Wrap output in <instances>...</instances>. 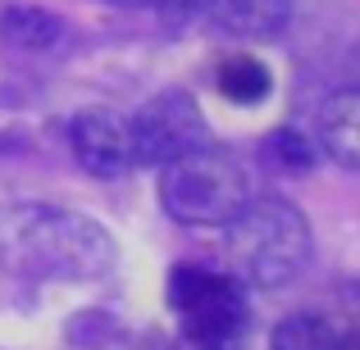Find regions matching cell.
<instances>
[{"mask_svg": "<svg viewBox=\"0 0 360 350\" xmlns=\"http://www.w3.org/2000/svg\"><path fill=\"white\" fill-rule=\"evenodd\" d=\"M105 5H141V0H105Z\"/></svg>", "mask_w": 360, "mask_h": 350, "instance_id": "9a60e30c", "label": "cell"}, {"mask_svg": "<svg viewBox=\"0 0 360 350\" xmlns=\"http://www.w3.org/2000/svg\"><path fill=\"white\" fill-rule=\"evenodd\" d=\"M69 150L78 168L91 177H119L137 168L128 114H119V109H78L69 119Z\"/></svg>", "mask_w": 360, "mask_h": 350, "instance_id": "8992f818", "label": "cell"}, {"mask_svg": "<svg viewBox=\"0 0 360 350\" xmlns=\"http://www.w3.org/2000/svg\"><path fill=\"white\" fill-rule=\"evenodd\" d=\"M146 9H155L160 18H174V23H187V18H201L210 9V0H141Z\"/></svg>", "mask_w": 360, "mask_h": 350, "instance_id": "4fadbf2b", "label": "cell"}, {"mask_svg": "<svg viewBox=\"0 0 360 350\" xmlns=\"http://www.w3.org/2000/svg\"><path fill=\"white\" fill-rule=\"evenodd\" d=\"M128 132H132V159L150 164V168H160V164H169V159H178V155H187V150L210 141L201 105L187 91H160V96H150L137 114H128Z\"/></svg>", "mask_w": 360, "mask_h": 350, "instance_id": "5b68a950", "label": "cell"}, {"mask_svg": "<svg viewBox=\"0 0 360 350\" xmlns=\"http://www.w3.org/2000/svg\"><path fill=\"white\" fill-rule=\"evenodd\" d=\"M251 201V173L233 150L205 146L160 164V205L183 228H224Z\"/></svg>", "mask_w": 360, "mask_h": 350, "instance_id": "3957f363", "label": "cell"}, {"mask_svg": "<svg viewBox=\"0 0 360 350\" xmlns=\"http://www.w3.org/2000/svg\"><path fill=\"white\" fill-rule=\"evenodd\" d=\"M5 260L27 278L91 282L105 278L115 264V236L78 210L27 205L5 223Z\"/></svg>", "mask_w": 360, "mask_h": 350, "instance_id": "6da1fadb", "label": "cell"}, {"mask_svg": "<svg viewBox=\"0 0 360 350\" xmlns=\"http://www.w3.org/2000/svg\"><path fill=\"white\" fill-rule=\"evenodd\" d=\"M274 155V164H283V168H310L315 164V141H306L297 128H283V132H274L269 137V146H264Z\"/></svg>", "mask_w": 360, "mask_h": 350, "instance_id": "7c38bea8", "label": "cell"}, {"mask_svg": "<svg viewBox=\"0 0 360 350\" xmlns=\"http://www.w3.org/2000/svg\"><path fill=\"white\" fill-rule=\"evenodd\" d=\"M274 350H360V296L333 309H297L269 337Z\"/></svg>", "mask_w": 360, "mask_h": 350, "instance_id": "52a82bcc", "label": "cell"}, {"mask_svg": "<svg viewBox=\"0 0 360 350\" xmlns=\"http://www.w3.org/2000/svg\"><path fill=\"white\" fill-rule=\"evenodd\" d=\"M205 18L233 41H269L288 27L292 5L288 0H210Z\"/></svg>", "mask_w": 360, "mask_h": 350, "instance_id": "9c48e42d", "label": "cell"}, {"mask_svg": "<svg viewBox=\"0 0 360 350\" xmlns=\"http://www.w3.org/2000/svg\"><path fill=\"white\" fill-rule=\"evenodd\" d=\"M214 87H219V96L233 100V105H260V100L274 91V73L264 69V60L238 51V55H229V60L219 64Z\"/></svg>", "mask_w": 360, "mask_h": 350, "instance_id": "30bf717a", "label": "cell"}, {"mask_svg": "<svg viewBox=\"0 0 360 350\" xmlns=\"http://www.w3.org/2000/svg\"><path fill=\"white\" fill-rule=\"evenodd\" d=\"M169 305L183 318V342L201 350H246L251 309L246 282L201 264H178L169 273Z\"/></svg>", "mask_w": 360, "mask_h": 350, "instance_id": "277c9868", "label": "cell"}, {"mask_svg": "<svg viewBox=\"0 0 360 350\" xmlns=\"http://www.w3.org/2000/svg\"><path fill=\"white\" fill-rule=\"evenodd\" d=\"M224 255L229 273L246 287H288L306 273L315 255L310 219L283 196H251L238 219L224 223Z\"/></svg>", "mask_w": 360, "mask_h": 350, "instance_id": "7a4b0ae2", "label": "cell"}, {"mask_svg": "<svg viewBox=\"0 0 360 350\" xmlns=\"http://www.w3.org/2000/svg\"><path fill=\"white\" fill-rule=\"evenodd\" d=\"M356 69H360V55H356Z\"/></svg>", "mask_w": 360, "mask_h": 350, "instance_id": "2e32d148", "label": "cell"}, {"mask_svg": "<svg viewBox=\"0 0 360 350\" xmlns=\"http://www.w3.org/2000/svg\"><path fill=\"white\" fill-rule=\"evenodd\" d=\"M174 350H201V346H192V342H183V337H178V346Z\"/></svg>", "mask_w": 360, "mask_h": 350, "instance_id": "5bb4252c", "label": "cell"}, {"mask_svg": "<svg viewBox=\"0 0 360 350\" xmlns=\"http://www.w3.org/2000/svg\"><path fill=\"white\" fill-rule=\"evenodd\" d=\"M0 36L9 46H18V51H51L64 36V23L41 5H14L0 18Z\"/></svg>", "mask_w": 360, "mask_h": 350, "instance_id": "8fae6325", "label": "cell"}, {"mask_svg": "<svg viewBox=\"0 0 360 350\" xmlns=\"http://www.w3.org/2000/svg\"><path fill=\"white\" fill-rule=\"evenodd\" d=\"M315 146L342 168L360 173V87L333 91L315 109Z\"/></svg>", "mask_w": 360, "mask_h": 350, "instance_id": "ba28073f", "label": "cell"}]
</instances>
